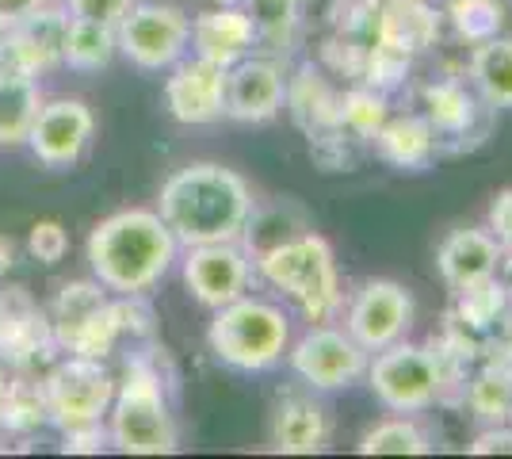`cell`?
I'll return each mask as SVG.
<instances>
[{"instance_id":"obj_1","label":"cell","mask_w":512,"mask_h":459,"mask_svg":"<svg viewBox=\"0 0 512 459\" xmlns=\"http://www.w3.org/2000/svg\"><path fill=\"white\" fill-rule=\"evenodd\" d=\"M253 203L241 173L218 161H192L161 184L157 215L180 241V249H188L211 241H241Z\"/></svg>"},{"instance_id":"obj_2","label":"cell","mask_w":512,"mask_h":459,"mask_svg":"<svg viewBox=\"0 0 512 459\" xmlns=\"http://www.w3.org/2000/svg\"><path fill=\"white\" fill-rule=\"evenodd\" d=\"M92 280L111 295H150L172 272L180 241L157 211L127 207L92 226L85 245Z\"/></svg>"},{"instance_id":"obj_3","label":"cell","mask_w":512,"mask_h":459,"mask_svg":"<svg viewBox=\"0 0 512 459\" xmlns=\"http://www.w3.org/2000/svg\"><path fill=\"white\" fill-rule=\"evenodd\" d=\"M107 444L123 456H169L180 444L176 414L165 394V379L150 356L127 360V372L115 383V398L104 417Z\"/></svg>"},{"instance_id":"obj_4","label":"cell","mask_w":512,"mask_h":459,"mask_svg":"<svg viewBox=\"0 0 512 459\" xmlns=\"http://www.w3.org/2000/svg\"><path fill=\"white\" fill-rule=\"evenodd\" d=\"M207 345L214 360L234 372H268L291 349V318L268 299L237 295L234 303L214 310Z\"/></svg>"},{"instance_id":"obj_5","label":"cell","mask_w":512,"mask_h":459,"mask_svg":"<svg viewBox=\"0 0 512 459\" xmlns=\"http://www.w3.org/2000/svg\"><path fill=\"white\" fill-rule=\"evenodd\" d=\"M253 268L264 284L283 291L310 322H329L341 310V276L333 249L314 230L253 257Z\"/></svg>"},{"instance_id":"obj_6","label":"cell","mask_w":512,"mask_h":459,"mask_svg":"<svg viewBox=\"0 0 512 459\" xmlns=\"http://www.w3.org/2000/svg\"><path fill=\"white\" fill-rule=\"evenodd\" d=\"M50 337L62 356H88L107 360L111 352L127 341L123 306L119 295H111L96 280H73L58 291V299L46 310Z\"/></svg>"},{"instance_id":"obj_7","label":"cell","mask_w":512,"mask_h":459,"mask_svg":"<svg viewBox=\"0 0 512 459\" xmlns=\"http://www.w3.org/2000/svg\"><path fill=\"white\" fill-rule=\"evenodd\" d=\"M367 383L390 414H425L448 391V360L432 345H409L402 337L367 360Z\"/></svg>"},{"instance_id":"obj_8","label":"cell","mask_w":512,"mask_h":459,"mask_svg":"<svg viewBox=\"0 0 512 459\" xmlns=\"http://www.w3.org/2000/svg\"><path fill=\"white\" fill-rule=\"evenodd\" d=\"M115 375L104 360L88 356H58L43 375L46 410L58 433H73L85 425H104L111 398H115Z\"/></svg>"},{"instance_id":"obj_9","label":"cell","mask_w":512,"mask_h":459,"mask_svg":"<svg viewBox=\"0 0 512 459\" xmlns=\"http://www.w3.org/2000/svg\"><path fill=\"white\" fill-rule=\"evenodd\" d=\"M115 39H119V54L130 66H138L142 73H165L188 54L192 16L176 4L146 0L123 16V23L115 27Z\"/></svg>"},{"instance_id":"obj_10","label":"cell","mask_w":512,"mask_h":459,"mask_svg":"<svg viewBox=\"0 0 512 459\" xmlns=\"http://www.w3.org/2000/svg\"><path fill=\"white\" fill-rule=\"evenodd\" d=\"M287 360H291V372L310 391H344L367 375V349L348 329L325 326V322L306 329L287 349Z\"/></svg>"},{"instance_id":"obj_11","label":"cell","mask_w":512,"mask_h":459,"mask_svg":"<svg viewBox=\"0 0 512 459\" xmlns=\"http://www.w3.org/2000/svg\"><path fill=\"white\" fill-rule=\"evenodd\" d=\"M62 352L50 337L46 310L23 287H4L0 291V360L12 372L46 375V368Z\"/></svg>"},{"instance_id":"obj_12","label":"cell","mask_w":512,"mask_h":459,"mask_svg":"<svg viewBox=\"0 0 512 459\" xmlns=\"http://www.w3.org/2000/svg\"><path fill=\"white\" fill-rule=\"evenodd\" d=\"M180 268H184V284L192 291V299L207 310L234 303L237 295L249 291V280H253V257L245 253L241 241L188 245Z\"/></svg>"},{"instance_id":"obj_13","label":"cell","mask_w":512,"mask_h":459,"mask_svg":"<svg viewBox=\"0 0 512 459\" xmlns=\"http://www.w3.org/2000/svg\"><path fill=\"white\" fill-rule=\"evenodd\" d=\"M92 134H96V115L85 100L73 96L43 100L35 127L27 134V150L46 169H73L92 146Z\"/></svg>"},{"instance_id":"obj_14","label":"cell","mask_w":512,"mask_h":459,"mask_svg":"<svg viewBox=\"0 0 512 459\" xmlns=\"http://www.w3.org/2000/svg\"><path fill=\"white\" fill-rule=\"evenodd\" d=\"M413 295L398 280H367L348 303V333L367 352H379L394 341H402L413 329Z\"/></svg>"},{"instance_id":"obj_15","label":"cell","mask_w":512,"mask_h":459,"mask_svg":"<svg viewBox=\"0 0 512 459\" xmlns=\"http://www.w3.org/2000/svg\"><path fill=\"white\" fill-rule=\"evenodd\" d=\"M165 108L184 127H211L226 119V69L184 54L176 66L165 69Z\"/></svg>"},{"instance_id":"obj_16","label":"cell","mask_w":512,"mask_h":459,"mask_svg":"<svg viewBox=\"0 0 512 459\" xmlns=\"http://www.w3.org/2000/svg\"><path fill=\"white\" fill-rule=\"evenodd\" d=\"M287 108V73L276 54H249L226 69V119L272 123Z\"/></svg>"},{"instance_id":"obj_17","label":"cell","mask_w":512,"mask_h":459,"mask_svg":"<svg viewBox=\"0 0 512 459\" xmlns=\"http://www.w3.org/2000/svg\"><path fill=\"white\" fill-rule=\"evenodd\" d=\"M65 31H69V12L65 4H43L31 16L8 23V43L4 54L31 77H46L62 66Z\"/></svg>"},{"instance_id":"obj_18","label":"cell","mask_w":512,"mask_h":459,"mask_svg":"<svg viewBox=\"0 0 512 459\" xmlns=\"http://www.w3.org/2000/svg\"><path fill=\"white\" fill-rule=\"evenodd\" d=\"M188 50L199 54V58H207V62H214V66L230 69L241 58L256 54L260 43H256L253 20L245 16L241 4H218V8H203V12L192 16Z\"/></svg>"},{"instance_id":"obj_19","label":"cell","mask_w":512,"mask_h":459,"mask_svg":"<svg viewBox=\"0 0 512 459\" xmlns=\"http://www.w3.org/2000/svg\"><path fill=\"white\" fill-rule=\"evenodd\" d=\"M501 261H505V249L497 245V238H493L490 230H478V226L451 230L448 238L440 241V249H436L440 280H444L455 295L493 280V276L501 272Z\"/></svg>"},{"instance_id":"obj_20","label":"cell","mask_w":512,"mask_h":459,"mask_svg":"<svg viewBox=\"0 0 512 459\" xmlns=\"http://www.w3.org/2000/svg\"><path fill=\"white\" fill-rule=\"evenodd\" d=\"M268 444L279 456H314L329 444V414L310 394H283L268 421Z\"/></svg>"},{"instance_id":"obj_21","label":"cell","mask_w":512,"mask_h":459,"mask_svg":"<svg viewBox=\"0 0 512 459\" xmlns=\"http://www.w3.org/2000/svg\"><path fill=\"white\" fill-rule=\"evenodd\" d=\"M375 43L417 58L440 43V12L432 0H383L375 12Z\"/></svg>"},{"instance_id":"obj_22","label":"cell","mask_w":512,"mask_h":459,"mask_svg":"<svg viewBox=\"0 0 512 459\" xmlns=\"http://www.w3.org/2000/svg\"><path fill=\"white\" fill-rule=\"evenodd\" d=\"M371 146H375V157L390 165V169H398V173H421L428 169L440 150H436V134L428 127L425 115H386V123L375 131L371 138Z\"/></svg>"},{"instance_id":"obj_23","label":"cell","mask_w":512,"mask_h":459,"mask_svg":"<svg viewBox=\"0 0 512 459\" xmlns=\"http://www.w3.org/2000/svg\"><path fill=\"white\" fill-rule=\"evenodd\" d=\"M39 108H43L39 77L23 73L0 50V150H20V146H27V134L35 127Z\"/></svg>"},{"instance_id":"obj_24","label":"cell","mask_w":512,"mask_h":459,"mask_svg":"<svg viewBox=\"0 0 512 459\" xmlns=\"http://www.w3.org/2000/svg\"><path fill=\"white\" fill-rule=\"evenodd\" d=\"M421 100H425V115L432 134H436V150L451 142V138H467L474 131V123L482 119V111H490L474 88L455 81V77H444V81H432V85L421 88Z\"/></svg>"},{"instance_id":"obj_25","label":"cell","mask_w":512,"mask_h":459,"mask_svg":"<svg viewBox=\"0 0 512 459\" xmlns=\"http://www.w3.org/2000/svg\"><path fill=\"white\" fill-rule=\"evenodd\" d=\"M287 108L295 115L302 131L314 138L325 134H344L341 131V92L325 81L318 66H302L295 81H287Z\"/></svg>"},{"instance_id":"obj_26","label":"cell","mask_w":512,"mask_h":459,"mask_svg":"<svg viewBox=\"0 0 512 459\" xmlns=\"http://www.w3.org/2000/svg\"><path fill=\"white\" fill-rule=\"evenodd\" d=\"M467 81L490 111H512V39L493 35L486 43H474Z\"/></svg>"},{"instance_id":"obj_27","label":"cell","mask_w":512,"mask_h":459,"mask_svg":"<svg viewBox=\"0 0 512 459\" xmlns=\"http://www.w3.org/2000/svg\"><path fill=\"white\" fill-rule=\"evenodd\" d=\"M306 230H314L306 211H302L295 199H276V203H253L249 219H245V230H241V245L249 257H260L268 249H276L283 241L299 238Z\"/></svg>"},{"instance_id":"obj_28","label":"cell","mask_w":512,"mask_h":459,"mask_svg":"<svg viewBox=\"0 0 512 459\" xmlns=\"http://www.w3.org/2000/svg\"><path fill=\"white\" fill-rule=\"evenodd\" d=\"M50 425V410H46V387L43 375L35 372H12L8 391L0 402V429L12 437H35Z\"/></svg>"},{"instance_id":"obj_29","label":"cell","mask_w":512,"mask_h":459,"mask_svg":"<svg viewBox=\"0 0 512 459\" xmlns=\"http://www.w3.org/2000/svg\"><path fill=\"white\" fill-rule=\"evenodd\" d=\"M245 8V16L256 27V43L264 54H291V46L302 31L306 16V0H237Z\"/></svg>"},{"instance_id":"obj_30","label":"cell","mask_w":512,"mask_h":459,"mask_svg":"<svg viewBox=\"0 0 512 459\" xmlns=\"http://www.w3.org/2000/svg\"><path fill=\"white\" fill-rule=\"evenodd\" d=\"M467 410L486 425H501L512 417V360L493 356L467 379L463 391Z\"/></svg>"},{"instance_id":"obj_31","label":"cell","mask_w":512,"mask_h":459,"mask_svg":"<svg viewBox=\"0 0 512 459\" xmlns=\"http://www.w3.org/2000/svg\"><path fill=\"white\" fill-rule=\"evenodd\" d=\"M115 54H119L115 27L88 23V20H69L62 66H69L73 73H100V69H107L115 62Z\"/></svg>"},{"instance_id":"obj_32","label":"cell","mask_w":512,"mask_h":459,"mask_svg":"<svg viewBox=\"0 0 512 459\" xmlns=\"http://www.w3.org/2000/svg\"><path fill=\"white\" fill-rule=\"evenodd\" d=\"M432 440L409 414L386 417L360 437V456H428Z\"/></svg>"},{"instance_id":"obj_33","label":"cell","mask_w":512,"mask_h":459,"mask_svg":"<svg viewBox=\"0 0 512 459\" xmlns=\"http://www.w3.org/2000/svg\"><path fill=\"white\" fill-rule=\"evenodd\" d=\"M386 92H375L371 85L352 88L341 96V131L352 142H371L375 131L386 123Z\"/></svg>"},{"instance_id":"obj_34","label":"cell","mask_w":512,"mask_h":459,"mask_svg":"<svg viewBox=\"0 0 512 459\" xmlns=\"http://www.w3.org/2000/svg\"><path fill=\"white\" fill-rule=\"evenodd\" d=\"M448 16L459 31V39L467 43H486L493 35H501V0H448Z\"/></svg>"},{"instance_id":"obj_35","label":"cell","mask_w":512,"mask_h":459,"mask_svg":"<svg viewBox=\"0 0 512 459\" xmlns=\"http://www.w3.org/2000/svg\"><path fill=\"white\" fill-rule=\"evenodd\" d=\"M27 253H31V261L46 264V268L62 264L65 253H69V230L58 219L31 222V230H27Z\"/></svg>"},{"instance_id":"obj_36","label":"cell","mask_w":512,"mask_h":459,"mask_svg":"<svg viewBox=\"0 0 512 459\" xmlns=\"http://www.w3.org/2000/svg\"><path fill=\"white\" fill-rule=\"evenodd\" d=\"M138 0H65V12L69 20H88V23H104V27H119L123 16L134 8Z\"/></svg>"},{"instance_id":"obj_37","label":"cell","mask_w":512,"mask_h":459,"mask_svg":"<svg viewBox=\"0 0 512 459\" xmlns=\"http://www.w3.org/2000/svg\"><path fill=\"white\" fill-rule=\"evenodd\" d=\"M490 234L497 238V245L512 253V188L497 192L490 203Z\"/></svg>"},{"instance_id":"obj_38","label":"cell","mask_w":512,"mask_h":459,"mask_svg":"<svg viewBox=\"0 0 512 459\" xmlns=\"http://www.w3.org/2000/svg\"><path fill=\"white\" fill-rule=\"evenodd\" d=\"M467 452H470V456H493V452H501V456H512V425H509V421H501V425H490V429H482L478 437L470 440Z\"/></svg>"},{"instance_id":"obj_39","label":"cell","mask_w":512,"mask_h":459,"mask_svg":"<svg viewBox=\"0 0 512 459\" xmlns=\"http://www.w3.org/2000/svg\"><path fill=\"white\" fill-rule=\"evenodd\" d=\"M65 452H104L107 448V425H85V429H73L62 433Z\"/></svg>"},{"instance_id":"obj_40","label":"cell","mask_w":512,"mask_h":459,"mask_svg":"<svg viewBox=\"0 0 512 459\" xmlns=\"http://www.w3.org/2000/svg\"><path fill=\"white\" fill-rule=\"evenodd\" d=\"M46 0H0V16L8 23L23 20V16H31L35 8H43Z\"/></svg>"},{"instance_id":"obj_41","label":"cell","mask_w":512,"mask_h":459,"mask_svg":"<svg viewBox=\"0 0 512 459\" xmlns=\"http://www.w3.org/2000/svg\"><path fill=\"white\" fill-rule=\"evenodd\" d=\"M12 257H16V245H12L8 234H0V276H8V268L16 264Z\"/></svg>"},{"instance_id":"obj_42","label":"cell","mask_w":512,"mask_h":459,"mask_svg":"<svg viewBox=\"0 0 512 459\" xmlns=\"http://www.w3.org/2000/svg\"><path fill=\"white\" fill-rule=\"evenodd\" d=\"M8 379H12V368L0 360V402H4V391H8Z\"/></svg>"},{"instance_id":"obj_43","label":"cell","mask_w":512,"mask_h":459,"mask_svg":"<svg viewBox=\"0 0 512 459\" xmlns=\"http://www.w3.org/2000/svg\"><path fill=\"white\" fill-rule=\"evenodd\" d=\"M4 43H8V20L0 16V50H4Z\"/></svg>"}]
</instances>
